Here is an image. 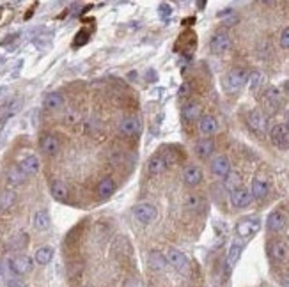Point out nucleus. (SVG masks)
Instances as JSON below:
<instances>
[{
    "instance_id": "nucleus-1",
    "label": "nucleus",
    "mask_w": 289,
    "mask_h": 287,
    "mask_svg": "<svg viewBox=\"0 0 289 287\" xmlns=\"http://www.w3.org/2000/svg\"><path fill=\"white\" fill-rule=\"evenodd\" d=\"M248 80V71L245 67H233L223 78V87L229 92H236L247 84Z\"/></svg>"
},
{
    "instance_id": "nucleus-2",
    "label": "nucleus",
    "mask_w": 289,
    "mask_h": 287,
    "mask_svg": "<svg viewBox=\"0 0 289 287\" xmlns=\"http://www.w3.org/2000/svg\"><path fill=\"white\" fill-rule=\"evenodd\" d=\"M7 266H9L11 273L21 277V275L30 273L32 259L28 256H25V254H16V256H13L11 259H7Z\"/></svg>"
},
{
    "instance_id": "nucleus-3",
    "label": "nucleus",
    "mask_w": 289,
    "mask_h": 287,
    "mask_svg": "<svg viewBox=\"0 0 289 287\" xmlns=\"http://www.w3.org/2000/svg\"><path fill=\"white\" fill-rule=\"evenodd\" d=\"M133 214H135V218L140 222V224L149 225V224H153V222L156 220L158 211H156V207H154L153 204L142 202V204H137V206L133 207Z\"/></svg>"
},
{
    "instance_id": "nucleus-4",
    "label": "nucleus",
    "mask_w": 289,
    "mask_h": 287,
    "mask_svg": "<svg viewBox=\"0 0 289 287\" xmlns=\"http://www.w3.org/2000/svg\"><path fill=\"white\" fill-rule=\"evenodd\" d=\"M247 123H248V128H250L255 135H259V137H265L266 135V117L259 109H254L248 112Z\"/></svg>"
},
{
    "instance_id": "nucleus-5",
    "label": "nucleus",
    "mask_w": 289,
    "mask_h": 287,
    "mask_svg": "<svg viewBox=\"0 0 289 287\" xmlns=\"http://www.w3.org/2000/svg\"><path fill=\"white\" fill-rule=\"evenodd\" d=\"M273 146L279 149H289V126L287 124H275L270 131Z\"/></svg>"
},
{
    "instance_id": "nucleus-6",
    "label": "nucleus",
    "mask_w": 289,
    "mask_h": 287,
    "mask_svg": "<svg viewBox=\"0 0 289 287\" xmlns=\"http://www.w3.org/2000/svg\"><path fill=\"white\" fill-rule=\"evenodd\" d=\"M209 48H211V52L216 53V55H222V53L229 52V50H231L229 34H227V32H223V30H218L211 38V41H209Z\"/></svg>"
},
{
    "instance_id": "nucleus-7",
    "label": "nucleus",
    "mask_w": 289,
    "mask_h": 287,
    "mask_svg": "<svg viewBox=\"0 0 289 287\" xmlns=\"http://www.w3.org/2000/svg\"><path fill=\"white\" fill-rule=\"evenodd\" d=\"M165 259H167V263L171 264L174 270H178V271H186V270H188V257H186L181 250L169 248L167 252H165Z\"/></svg>"
},
{
    "instance_id": "nucleus-8",
    "label": "nucleus",
    "mask_w": 289,
    "mask_h": 287,
    "mask_svg": "<svg viewBox=\"0 0 289 287\" xmlns=\"http://www.w3.org/2000/svg\"><path fill=\"white\" fill-rule=\"evenodd\" d=\"M142 131V123L139 117H124L119 121V133L124 137H135Z\"/></svg>"
},
{
    "instance_id": "nucleus-9",
    "label": "nucleus",
    "mask_w": 289,
    "mask_h": 287,
    "mask_svg": "<svg viewBox=\"0 0 289 287\" xmlns=\"http://www.w3.org/2000/svg\"><path fill=\"white\" fill-rule=\"evenodd\" d=\"M261 229V220L259 218H245L236 225V234L240 238H252L255 232Z\"/></svg>"
},
{
    "instance_id": "nucleus-10",
    "label": "nucleus",
    "mask_w": 289,
    "mask_h": 287,
    "mask_svg": "<svg viewBox=\"0 0 289 287\" xmlns=\"http://www.w3.org/2000/svg\"><path fill=\"white\" fill-rule=\"evenodd\" d=\"M39 149L46 154V156H55L60 151V142L53 133H43L39 137Z\"/></svg>"
},
{
    "instance_id": "nucleus-11",
    "label": "nucleus",
    "mask_w": 289,
    "mask_h": 287,
    "mask_svg": "<svg viewBox=\"0 0 289 287\" xmlns=\"http://www.w3.org/2000/svg\"><path fill=\"white\" fill-rule=\"evenodd\" d=\"M287 214L284 213V211L277 209V211H272V213L268 214V220H266V227H268V231L272 232H280L286 229L287 225Z\"/></svg>"
},
{
    "instance_id": "nucleus-12",
    "label": "nucleus",
    "mask_w": 289,
    "mask_h": 287,
    "mask_svg": "<svg viewBox=\"0 0 289 287\" xmlns=\"http://www.w3.org/2000/svg\"><path fill=\"white\" fill-rule=\"evenodd\" d=\"M268 256L272 257L275 263H282L287 259L289 256V248L284 241H272L268 243Z\"/></svg>"
},
{
    "instance_id": "nucleus-13",
    "label": "nucleus",
    "mask_w": 289,
    "mask_h": 287,
    "mask_svg": "<svg viewBox=\"0 0 289 287\" xmlns=\"http://www.w3.org/2000/svg\"><path fill=\"white\" fill-rule=\"evenodd\" d=\"M18 167H20L21 172L28 177V175L38 174L39 168H41V161H39V158L34 156V154H28V156H25L23 160L18 163Z\"/></svg>"
},
{
    "instance_id": "nucleus-14",
    "label": "nucleus",
    "mask_w": 289,
    "mask_h": 287,
    "mask_svg": "<svg viewBox=\"0 0 289 287\" xmlns=\"http://www.w3.org/2000/svg\"><path fill=\"white\" fill-rule=\"evenodd\" d=\"M50 193H52V197L55 200L64 202V200L70 197V188H68V185L62 179H53V181L50 183Z\"/></svg>"
},
{
    "instance_id": "nucleus-15",
    "label": "nucleus",
    "mask_w": 289,
    "mask_h": 287,
    "mask_svg": "<svg viewBox=\"0 0 289 287\" xmlns=\"http://www.w3.org/2000/svg\"><path fill=\"white\" fill-rule=\"evenodd\" d=\"M211 172L218 177H227L231 174V161L227 156H216L211 161Z\"/></svg>"
},
{
    "instance_id": "nucleus-16",
    "label": "nucleus",
    "mask_w": 289,
    "mask_h": 287,
    "mask_svg": "<svg viewBox=\"0 0 289 287\" xmlns=\"http://www.w3.org/2000/svg\"><path fill=\"white\" fill-rule=\"evenodd\" d=\"M183 181L188 186H197L202 183V170L197 165H188V167L183 170Z\"/></svg>"
},
{
    "instance_id": "nucleus-17",
    "label": "nucleus",
    "mask_w": 289,
    "mask_h": 287,
    "mask_svg": "<svg viewBox=\"0 0 289 287\" xmlns=\"http://www.w3.org/2000/svg\"><path fill=\"white\" fill-rule=\"evenodd\" d=\"M231 202L234 207H247L252 202V195L248 190L245 188H238L234 192H231Z\"/></svg>"
},
{
    "instance_id": "nucleus-18",
    "label": "nucleus",
    "mask_w": 289,
    "mask_h": 287,
    "mask_svg": "<svg viewBox=\"0 0 289 287\" xmlns=\"http://www.w3.org/2000/svg\"><path fill=\"white\" fill-rule=\"evenodd\" d=\"M147 266L153 271H164L165 266H167V259H165L164 254L158 252V250H151V252L147 254Z\"/></svg>"
},
{
    "instance_id": "nucleus-19",
    "label": "nucleus",
    "mask_w": 289,
    "mask_h": 287,
    "mask_svg": "<svg viewBox=\"0 0 289 287\" xmlns=\"http://www.w3.org/2000/svg\"><path fill=\"white\" fill-rule=\"evenodd\" d=\"M165 170H167V163H165L162 154H154L147 160V172L151 175H162Z\"/></svg>"
},
{
    "instance_id": "nucleus-20",
    "label": "nucleus",
    "mask_w": 289,
    "mask_h": 287,
    "mask_svg": "<svg viewBox=\"0 0 289 287\" xmlns=\"http://www.w3.org/2000/svg\"><path fill=\"white\" fill-rule=\"evenodd\" d=\"M263 101H265L266 109L272 110V112H275V110L280 106V92H279V89H275V87L266 89L265 96H263Z\"/></svg>"
},
{
    "instance_id": "nucleus-21",
    "label": "nucleus",
    "mask_w": 289,
    "mask_h": 287,
    "mask_svg": "<svg viewBox=\"0 0 289 287\" xmlns=\"http://www.w3.org/2000/svg\"><path fill=\"white\" fill-rule=\"evenodd\" d=\"M183 114V119L188 121V123H194V121H199L201 119V114H202V106L199 105L197 101H188L181 110Z\"/></svg>"
},
{
    "instance_id": "nucleus-22",
    "label": "nucleus",
    "mask_w": 289,
    "mask_h": 287,
    "mask_svg": "<svg viewBox=\"0 0 289 287\" xmlns=\"http://www.w3.org/2000/svg\"><path fill=\"white\" fill-rule=\"evenodd\" d=\"M216 130H218V123H216V119L213 116H202L199 119V131L202 135L209 137V135L216 133Z\"/></svg>"
},
{
    "instance_id": "nucleus-23",
    "label": "nucleus",
    "mask_w": 289,
    "mask_h": 287,
    "mask_svg": "<svg viewBox=\"0 0 289 287\" xmlns=\"http://www.w3.org/2000/svg\"><path fill=\"white\" fill-rule=\"evenodd\" d=\"M115 190H117V185H115L114 179H112V177H103L100 181V185H98V195H100L101 199H108V197L114 195Z\"/></svg>"
},
{
    "instance_id": "nucleus-24",
    "label": "nucleus",
    "mask_w": 289,
    "mask_h": 287,
    "mask_svg": "<svg viewBox=\"0 0 289 287\" xmlns=\"http://www.w3.org/2000/svg\"><path fill=\"white\" fill-rule=\"evenodd\" d=\"M185 206L188 207L190 211H194V213H202V211L206 209V200L204 197L199 195V193H190L185 199Z\"/></svg>"
},
{
    "instance_id": "nucleus-25",
    "label": "nucleus",
    "mask_w": 289,
    "mask_h": 287,
    "mask_svg": "<svg viewBox=\"0 0 289 287\" xmlns=\"http://www.w3.org/2000/svg\"><path fill=\"white\" fill-rule=\"evenodd\" d=\"M43 106L46 110H60L64 106V98L59 92H50V94L45 96L43 99Z\"/></svg>"
},
{
    "instance_id": "nucleus-26",
    "label": "nucleus",
    "mask_w": 289,
    "mask_h": 287,
    "mask_svg": "<svg viewBox=\"0 0 289 287\" xmlns=\"http://www.w3.org/2000/svg\"><path fill=\"white\" fill-rule=\"evenodd\" d=\"M268 192H270V186L265 179L258 177L252 181V190H250L252 199H265V197L268 195Z\"/></svg>"
},
{
    "instance_id": "nucleus-27",
    "label": "nucleus",
    "mask_w": 289,
    "mask_h": 287,
    "mask_svg": "<svg viewBox=\"0 0 289 287\" xmlns=\"http://www.w3.org/2000/svg\"><path fill=\"white\" fill-rule=\"evenodd\" d=\"M213 151H215V142H213L211 138H202V140L195 144V154H197L199 158L211 156Z\"/></svg>"
},
{
    "instance_id": "nucleus-28",
    "label": "nucleus",
    "mask_w": 289,
    "mask_h": 287,
    "mask_svg": "<svg viewBox=\"0 0 289 287\" xmlns=\"http://www.w3.org/2000/svg\"><path fill=\"white\" fill-rule=\"evenodd\" d=\"M50 214L46 209H39L34 213V218H32V224H34V227L38 229V231H46V229L50 227Z\"/></svg>"
},
{
    "instance_id": "nucleus-29",
    "label": "nucleus",
    "mask_w": 289,
    "mask_h": 287,
    "mask_svg": "<svg viewBox=\"0 0 289 287\" xmlns=\"http://www.w3.org/2000/svg\"><path fill=\"white\" fill-rule=\"evenodd\" d=\"M25 181H27V175L21 172V168L18 167V165H14V167H11L9 170H7V183H9L11 186H20L23 185Z\"/></svg>"
},
{
    "instance_id": "nucleus-30",
    "label": "nucleus",
    "mask_w": 289,
    "mask_h": 287,
    "mask_svg": "<svg viewBox=\"0 0 289 287\" xmlns=\"http://www.w3.org/2000/svg\"><path fill=\"white\" fill-rule=\"evenodd\" d=\"M241 250H243V243L241 241H234L233 245H231L229 252H227V271L238 263V259H240L241 256Z\"/></svg>"
},
{
    "instance_id": "nucleus-31",
    "label": "nucleus",
    "mask_w": 289,
    "mask_h": 287,
    "mask_svg": "<svg viewBox=\"0 0 289 287\" xmlns=\"http://www.w3.org/2000/svg\"><path fill=\"white\" fill-rule=\"evenodd\" d=\"M53 259V248L52 246H41V248L36 250V256H34V261L41 266H46L50 264Z\"/></svg>"
},
{
    "instance_id": "nucleus-32",
    "label": "nucleus",
    "mask_w": 289,
    "mask_h": 287,
    "mask_svg": "<svg viewBox=\"0 0 289 287\" xmlns=\"http://www.w3.org/2000/svg\"><path fill=\"white\" fill-rule=\"evenodd\" d=\"M16 204V193L13 190H4L0 193V211H9Z\"/></svg>"
},
{
    "instance_id": "nucleus-33",
    "label": "nucleus",
    "mask_w": 289,
    "mask_h": 287,
    "mask_svg": "<svg viewBox=\"0 0 289 287\" xmlns=\"http://www.w3.org/2000/svg\"><path fill=\"white\" fill-rule=\"evenodd\" d=\"M261 80H263V75L259 73V71H252V73H248V89H250L252 92H255L259 89V85H261Z\"/></svg>"
},
{
    "instance_id": "nucleus-34",
    "label": "nucleus",
    "mask_w": 289,
    "mask_h": 287,
    "mask_svg": "<svg viewBox=\"0 0 289 287\" xmlns=\"http://www.w3.org/2000/svg\"><path fill=\"white\" fill-rule=\"evenodd\" d=\"M226 186L229 192H234V190L241 188V179H240V174H236V172H231L229 175H227L226 179Z\"/></svg>"
},
{
    "instance_id": "nucleus-35",
    "label": "nucleus",
    "mask_w": 289,
    "mask_h": 287,
    "mask_svg": "<svg viewBox=\"0 0 289 287\" xmlns=\"http://www.w3.org/2000/svg\"><path fill=\"white\" fill-rule=\"evenodd\" d=\"M162 156H164L165 163H167V167H172V165L176 163V154H172V151H165V153H162Z\"/></svg>"
},
{
    "instance_id": "nucleus-36",
    "label": "nucleus",
    "mask_w": 289,
    "mask_h": 287,
    "mask_svg": "<svg viewBox=\"0 0 289 287\" xmlns=\"http://www.w3.org/2000/svg\"><path fill=\"white\" fill-rule=\"evenodd\" d=\"M280 46L289 50V27H286L280 34Z\"/></svg>"
},
{
    "instance_id": "nucleus-37",
    "label": "nucleus",
    "mask_w": 289,
    "mask_h": 287,
    "mask_svg": "<svg viewBox=\"0 0 289 287\" xmlns=\"http://www.w3.org/2000/svg\"><path fill=\"white\" fill-rule=\"evenodd\" d=\"M172 14V7L169 4H160V16L162 18H167Z\"/></svg>"
},
{
    "instance_id": "nucleus-38",
    "label": "nucleus",
    "mask_w": 289,
    "mask_h": 287,
    "mask_svg": "<svg viewBox=\"0 0 289 287\" xmlns=\"http://www.w3.org/2000/svg\"><path fill=\"white\" fill-rule=\"evenodd\" d=\"M190 91H192V85H190L188 82H185V84H183L181 87H179V92H178V94H179V96H188Z\"/></svg>"
},
{
    "instance_id": "nucleus-39",
    "label": "nucleus",
    "mask_w": 289,
    "mask_h": 287,
    "mask_svg": "<svg viewBox=\"0 0 289 287\" xmlns=\"http://www.w3.org/2000/svg\"><path fill=\"white\" fill-rule=\"evenodd\" d=\"M7 287H27L23 284V282H20V280H9L7 282Z\"/></svg>"
},
{
    "instance_id": "nucleus-40",
    "label": "nucleus",
    "mask_w": 289,
    "mask_h": 287,
    "mask_svg": "<svg viewBox=\"0 0 289 287\" xmlns=\"http://www.w3.org/2000/svg\"><path fill=\"white\" fill-rule=\"evenodd\" d=\"M124 287H139V282H137V280H128Z\"/></svg>"
},
{
    "instance_id": "nucleus-41",
    "label": "nucleus",
    "mask_w": 289,
    "mask_h": 287,
    "mask_svg": "<svg viewBox=\"0 0 289 287\" xmlns=\"http://www.w3.org/2000/svg\"><path fill=\"white\" fill-rule=\"evenodd\" d=\"M286 117H287V123H289V110H287V112H286Z\"/></svg>"
},
{
    "instance_id": "nucleus-42",
    "label": "nucleus",
    "mask_w": 289,
    "mask_h": 287,
    "mask_svg": "<svg viewBox=\"0 0 289 287\" xmlns=\"http://www.w3.org/2000/svg\"><path fill=\"white\" fill-rule=\"evenodd\" d=\"M85 287H92V285H85Z\"/></svg>"
}]
</instances>
